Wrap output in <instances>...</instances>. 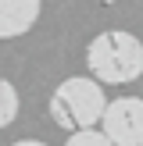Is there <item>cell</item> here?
I'll list each match as a JSON object with an SVG mask.
<instances>
[{"label": "cell", "instance_id": "4", "mask_svg": "<svg viewBox=\"0 0 143 146\" xmlns=\"http://www.w3.org/2000/svg\"><path fill=\"white\" fill-rule=\"evenodd\" d=\"M43 0H0V39L25 36L39 18Z\"/></svg>", "mask_w": 143, "mask_h": 146}, {"label": "cell", "instance_id": "2", "mask_svg": "<svg viewBox=\"0 0 143 146\" xmlns=\"http://www.w3.org/2000/svg\"><path fill=\"white\" fill-rule=\"evenodd\" d=\"M104 86L97 78H64L61 86L50 96V118L54 125H61L64 132H75V128H93L104 118Z\"/></svg>", "mask_w": 143, "mask_h": 146}, {"label": "cell", "instance_id": "3", "mask_svg": "<svg viewBox=\"0 0 143 146\" xmlns=\"http://www.w3.org/2000/svg\"><path fill=\"white\" fill-rule=\"evenodd\" d=\"M104 135L114 146H140L143 143V100L140 96H118L104 107Z\"/></svg>", "mask_w": 143, "mask_h": 146}, {"label": "cell", "instance_id": "5", "mask_svg": "<svg viewBox=\"0 0 143 146\" xmlns=\"http://www.w3.org/2000/svg\"><path fill=\"white\" fill-rule=\"evenodd\" d=\"M18 118V89L7 78H0V128H7Z\"/></svg>", "mask_w": 143, "mask_h": 146}, {"label": "cell", "instance_id": "9", "mask_svg": "<svg viewBox=\"0 0 143 146\" xmlns=\"http://www.w3.org/2000/svg\"><path fill=\"white\" fill-rule=\"evenodd\" d=\"M140 146H143V143H140Z\"/></svg>", "mask_w": 143, "mask_h": 146}, {"label": "cell", "instance_id": "7", "mask_svg": "<svg viewBox=\"0 0 143 146\" xmlns=\"http://www.w3.org/2000/svg\"><path fill=\"white\" fill-rule=\"evenodd\" d=\"M11 146H47V143H39V139H21V143H11Z\"/></svg>", "mask_w": 143, "mask_h": 146}, {"label": "cell", "instance_id": "1", "mask_svg": "<svg viewBox=\"0 0 143 146\" xmlns=\"http://www.w3.org/2000/svg\"><path fill=\"white\" fill-rule=\"evenodd\" d=\"M86 68L100 86H129L143 75V43L132 32L107 29L90 39Z\"/></svg>", "mask_w": 143, "mask_h": 146}, {"label": "cell", "instance_id": "8", "mask_svg": "<svg viewBox=\"0 0 143 146\" xmlns=\"http://www.w3.org/2000/svg\"><path fill=\"white\" fill-rule=\"evenodd\" d=\"M93 4H118V0H93Z\"/></svg>", "mask_w": 143, "mask_h": 146}, {"label": "cell", "instance_id": "6", "mask_svg": "<svg viewBox=\"0 0 143 146\" xmlns=\"http://www.w3.org/2000/svg\"><path fill=\"white\" fill-rule=\"evenodd\" d=\"M64 146H114V143L107 139L97 125H93V128H75V132L68 135V143H64Z\"/></svg>", "mask_w": 143, "mask_h": 146}]
</instances>
